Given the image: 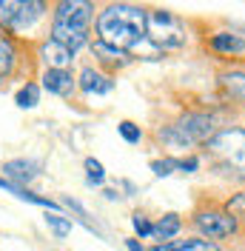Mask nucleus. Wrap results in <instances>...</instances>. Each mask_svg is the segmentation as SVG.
<instances>
[{"label":"nucleus","instance_id":"obj_1","mask_svg":"<svg viewBox=\"0 0 245 251\" xmlns=\"http://www.w3.org/2000/svg\"><path fill=\"white\" fill-rule=\"evenodd\" d=\"M97 34H100V43L117 51H128L146 37V12L137 6H122V3L108 6L97 17Z\"/></svg>","mask_w":245,"mask_h":251},{"label":"nucleus","instance_id":"obj_2","mask_svg":"<svg viewBox=\"0 0 245 251\" xmlns=\"http://www.w3.org/2000/svg\"><path fill=\"white\" fill-rule=\"evenodd\" d=\"M94 6L92 0H60L54 9V26H51V40L66 46L69 51H77L89 43V29H92Z\"/></svg>","mask_w":245,"mask_h":251},{"label":"nucleus","instance_id":"obj_3","mask_svg":"<svg viewBox=\"0 0 245 251\" xmlns=\"http://www.w3.org/2000/svg\"><path fill=\"white\" fill-rule=\"evenodd\" d=\"M217 131L214 117L211 114H185L177 126H166L160 131V137L169 143V146H177V149H188L194 143H205L211 140Z\"/></svg>","mask_w":245,"mask_h":251},{"label":"nucleus","instance_id":"obj_4","mask_svg":"<svg viewBox=\"0 0 245 251\" xmlns=\"http://www.w3.org/2000/svg\"><path fill=\"white\" fill-rule=\"evenodd\" d=\"M146 37H151L154 46L177 49L185 43V26L171 12L154 9V12H146Z\"/></svg>","mask_w":245,"mask_h":251},{"label":"nucleus","instance_id":"obj_5","mask_svg":"<svg viewBox=\"0 0 245 251\" xmlns=\"http://www.w3.org/2000/svg\"><path fill=\"white\" fill-rule=\"evenodd\" d=\"M211 151H214L222 166L231 172H243L240 177H245V128H228V131H220L211 140Z\"/></svg>","mask_w":245,"mask_h":251},{"label":"nucleus","instance_id":"obj_6","mask_svg":"<svg viewBox=\"0 0 245 251\" xmlns=\"http://www.w3.org/2000/svg\"><path fill=\"white\" fill-rule=\"evenodd\" d=\"M43 9H46L43 0H3L0 23L9 29H31L40 20Z\"/></svg>","mask_w":245,"mask_h":251},{"label":"nucleus","instance_id":"obj_7","mask_svg":"<svg viewBox=\"0 0 245 251\" xmlns=\"http://www.w3.org/2000/svg\"><path fill=\"white\" fill-rule=\"evenodd\" d=\"M194 226L199 228V234L208 240H222L237 231V220L228 211H202L194 217Z\"/></svg>","mask_w":245,"mask_h":251},{"label":"nucleus","instance_id":"obj_8","mask_svg":"<svg viewBox=\"0 0 245 251\" xmlns=\"http://www.w3.org/2000/svg\"><path fill=\"white\" fill-rule=\"evenodd\" d=\"M74 83L77 80L72 77L69 69H46V75H43V89L49 94H57V97H69Z\"/></svg>","mask_w":245,"mask_h":251},{"label":"nucleus","instance_id":"obj_9","mask_svg":"<svg viewBox=\"0 0 245 251\" xmlns=\"http://www.w3.org/2000/svg\"><path fill=\"white\" fill-rule=\"evenodd\" d=\"M77 83H80V89L86 94H108L114 89V80L106 77V75H100V72H94V69H83Z\"/></svg>","mask_w":245,"mask_h":251},{"label":"nucleus","instance_id":"obj_10","mask_svg":"<svg viewBox=\"0 0 245 251\" xmlns=\"http://www.w3.org/2000/svg\"><path fill=\"white\" fill-rule=\"evenodd\" d=\"M37 172H40V166L34 160H9V163H3V174L12 177L15 183H29V180L37 177Z\"/></svg>","mask_w":245,"mask_h":251},{"label":"nucleus","instance_id":"obj_11","mask_svg":"<svg viewBox=\"0 0 245 251\" xmlns=\"http://www.w3.org/2000/svg\"><path fill=\"white\" fill-rule=\"evenodd\" d=\"M151 251H220V249H217V243H211V240L194 237V240H169V243H160Z\"/></svg>","mask_w":245,"mask_h":251},{"label":"nucleus","instance_id":"obj_12","mask_svg":"<svg viewBox=\"0 0 245 251\" xmlns=\"http://www.w3.org/2000/svg\"><path fill=\"white\" fill-rule=\"evenodd\" d=\"M43 60L49 63V69H66L69 63L74 60V51H69L66 46L49 40L46 46H43Z\"/></svg>","mask_w":245,"mask_h":251},{"label":"nucleus","instance_id":"obj_13","mask_svg":"<svg viewBox=\"0 0 245 251\" xmlns=\"http://www.w3.org/2000/svg\"><path fill=\"white\" fill-rule=\"evenodd\" d=\"M211 49H214V51H222V54H240V51H245V40L240 34L220 31V34L211 37Z\"/></svg>","mask_w":245,"mask_h":251},{"label":"nucleus","instance_id":"obj_14","mask_svg":"<svg viewBox=\"0 0 245 251\" xmlns=\"http://www.w3.org/2000/svg\"><path fill=\"white\" fill-rule=\"evenodd\" d=\"M15 60H17V51H15V46H12V40H9L6 34H0V80L12 75Z\"/></svg>","mask_w":245,"mask_h":251},{"label":"nucleus","instance_id":"obj_15","mask_svg":"<svg viewBox=\"0 0 245 251\" xmlns=\"http://www.w3.org/2000/svg\"><path fill=\"white\" fill-rule=\"evenodd\" d=\"M177 231H180V217H177V214H166V217L154 226L151 237H157V240H171Z\"/></svg>","mask_w":245,"mask_h":251},{"label":"nucleus","instance_id":"obj_16","mask_svg":"<svg viewBox=\"0 0 245 251\" xmlns=\"http://www.w3.org/2000/svg\"><path fill=\"white\" fill-rule=\"evenodd\" d=\"M222 89L234 97V100H240V103H245V75H225L222 77Z\"/></svg>","mask_w":245,"mask_h":251},{"label":"nucleus","instance_id":"obj_17","mask_svg":"<svg viewBox=\"0 0 245 251\" xmlns=\"http://www.w3.org/2000/svg\"><path fill=\"white\" fill-rule=\"evenodd\" d=\"M15 100H17V106H20V109H34V106H37V100H40V89H37L34 83H26V86L17 92Z\"/></svg>","mask_w":245,"mask_h":251},{"label":"nucleus","instance_id":"obj_18","mask_svg":"<svg viewBox=\"0 0 245 251\" xmlns=\"http://www.w3.org/2000/svg\"><path fill=\"white\" fill-rule=\"evenodd\" d=\"M86 180H89L92 186H100V183L106 180V172H103V163H100V160H94V157L86 160Z\"/></svg>","mask_w":245,"mask_h":251},{"label":"nucleus","instance_id":"obj_19","mask_svg":"<svg viewBox=\"0 0 245 251\" xmlns=\"http://www.w3.org/2000/svg\"><path fill=\"white\" fill-rule=\"evenodd\" d=\"M46 226L57 237H66L69 231H72V220H66L63 214H46Z\"/></svg>","mask_w":245,"mask_h":251},{"label":"nucleus","instance_id":"obj_20","mask_svg":"<svg viewBox=\"0 0 245 251\" xmlns=\"http://www.w3.org/2000/svg\"><path fill=\"white\" fill-rule=\"evenodd\" d=\"M117 128H120V134H122V140H125V143H140V137H143L140 126H134L131 120H122Z\"/></svg>","mask_w":245,"mask_h":251},{"label":"nucleus","instance_id":"obj_21","mask_svg":"<svg viewBox=\"0 0 245 251\" xmlns=\"http://www.w3.org/2000/svg\"><path fill=\"white\" fill-rule=\"evenodd\" d=\"M225 211H228L234 220H245V194H237V197H231L228 205H225Z\"/></svg>","mask_w":245,"mask_h":251},{"label":"nucleus","instance_id":"obj_22","mask_svg":"<svg viewBox=\"0 0 245 251\" xmlns=\"http://www.w3.org/2000/svg\"><path fill=\"white\" fill-rule=\"evenodd\" d=\"M131 226H134V231H137L140 237H151L154 234V226L148 223V217H143V214H134V217H131Z\"/></svg>","mask_w":245,"mask_h":251},{"label":"nucleus","instance_id":"obj_23","mask_svg":"<svg viewBox=\"0 0 245 251\" xmlns=\"http://www.w3.org/2000/svg\"><path fill=\"white\" fill-rule=\"evenodd\" d=\"M151 169H154V174H157V177H169L171 169H177V160H154Z\"/></svg>","mask_w":245,"mask_h":251},{"label":"nucleus","instance_id":"obj_24","mask_svg":"<svg viewBox=\"0 0 245 251\" xmlns=\"http://www.w3.org/2000/svg\"><path fill=\"white\" fill-rule=\"evenodd\" d=\"M199 163H197V157H188V160H177V169H183V172H194Z\"/></svg>","mask_w":245,"mask_h":251},{"label":"nucleus","instance_id":"obj_25","mask_svg":"<svg viewBox=\"0 0 245 251\" xmlns=\"http://www.w3.org/2000/svg\"><path fill=\"white\" fill-rule=\"evenodd\" d=\"M125 246H128V251H146V249L137 243V240H125Z\"/></svg>","mask_w":245,"mask_h":251},{"label":"nucleus","instance_id":"obj_26","mask_svg":"<svg viewBox=\"0 0 245 251\" xmlns=\"http://www.w3.org/2000/svg\"><path fill=\"white\" fill-rule=\"evenodd\" d=\"M0 6H3V0H0Z\"/></svg>","mask_w":245,"mask_h":251}]
</instances>
